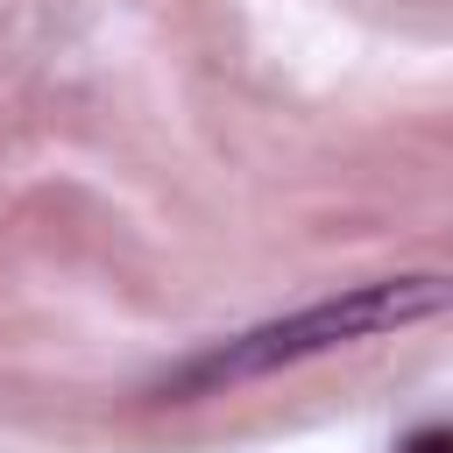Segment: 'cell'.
<instances>
[{"label": "cell", "mask_w": 453, "mask_h": 453, "mask_svg": "<svg viewBox=\"0 0 453 453\" xmlns=\"http://www.w3.org/2000/svg\"><path fill=\"white\" fill-rule=\"evenodd\" d=\"M446 276H375V283H354L340 297H319L290 319H269V326H248L219 347H205L198 361H184L170 375V396H212L226 382H255V375H276V368H297L311 354H333V347H354V340H375V333H403V326H425L446 311Z\"/></svg>", "instance_id": "cell-1"}, {"label": "cell", "mask_w": 453, "mask_h": 453, "mask_svg": "<svg viewBox=\"0 0 453 453\" xmlns=\"http://www.w3.org/2000/svg\"><path fill=\"white\" fill-rule=\"evenodd\" d=\"M403 453H453V439H446V425H425V432H411Z\"/></svg>", "instance_id": "cell-2"}]
</instances>
